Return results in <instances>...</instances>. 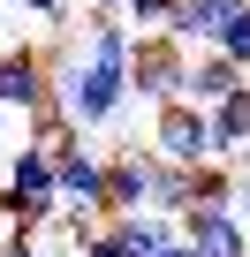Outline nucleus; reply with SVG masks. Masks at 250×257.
Listing matches in <instances>:
<instances>
[{
  "label": "nucleus",
  "mask_w": 250,
  "mask_h": 257,
  "mask_svg": "<svg viewBox=\"0 0 250 257\" xmlns=\"http://www.w3.org/2000/svg\"><path fill=\"white\" fill-rule=\"evenodd\" d=\"M182 234L205 249V257H250V219L235 204H190L182 212Z\"/></svg>",
  "instance_id": "5"
},
{
  "label": "nucleus",
  "mask_w": 250,
  "mask_h": 257,
  "mask_svg": "<svg viewBox=\"0 0 250 257\" xmlns=\"http://www.w3.org/2000/svg\"><path fill=\"white\" fill-rule=\"evenodd\" d=\"M76 249H84V257H144V249H137L129 234H121V227H114V219H91Z\"/></svg>",
  "instance_id": "12"
},
{
  "label": "nucleus",
  "mask_w": 250,
  "mask_h": 257,
  "mask_svg": "<svg viewBox=\"0 0 250 257\" xmlns=\"http://www.w3.org/2000/svg\"><path fill=\"white\" fill-rule=\"evenodd\" d=\"M227 8H235V0H175L159 31H167L175 46H190V53H197V46H212V38H220V23H227Z\"/></svg>",
  "instance_id": "7"
},
{
  "label": "nucleus",
  "mask_w": 250,
  "mask_h": 257,
  "mask_svg": "<svg viewBox=\"0 0 250 257\" xmlns=\"http://www.w3.org/2000/svg\"><path fill=\"white\" fill-rule=\"evenodd\" d=\"M190 83V46H175L167 31H137V53H129V98L152 113L167 98H182Z\"/></svg>",
  "instance_id": "1"
},
{
  "label": "nucleus",
  "mask_w": 250,
  "mask_h": 257,
  "mask_svg": "<svg viewBox=\"0 0 250 257\" xmlns=\"http://www.w3.org/2000/svg\"><path fill=\"white\" fill-rule=\"evenodd\" d=\"M235 167H242V174H250V152H242V159H235Z\"/></svg>",
  "instance_id": "18"
},
{
  "label": "nucleus",
  "mask_w": 250,
  "mask_h": 257,
  "mask_svg": "<svg viewBox=\"0 0 250 257\" xmlns=\"http://www.w3.org/2000/svg\"><path fill=\"white\" fill-rule=\"evenodd\" d=\"M8 8H23V0H0V16H8Z\"/></svg>",
  "instance_id": "17"
},
{
  "label": "nucleus",
  "mask_w": 250,
  "mask_h": 257,
  "mask_svg": "<svg viewBox=\"0 0 250 257\" xmlns=\"http://www.w3.org/2000/svg\"><path fill=\"white\" fill-rule=\"evenodd\" d=\"M0 257H38V234L31 227H8V234H0Z\"/></svg>",
  "instance_id": "14"
},
{
  "label": "nucleus",
  "mask_w": 250,
  "mask_h": 257,
  "mask_svg": "<svg viewBox=\"0 0 250 257\" xmlns=\"http://www.w3.org/2000/svg\"><path fill=\"white\" fill-rule=\"evenodd\" d=\"M84 8H121V0H84Z\"/></svg>",
  "instance_id": "16"
},
{
  "label": "nucleus",
  "mask_w": 250,
  "mask_h": 257,
  "mask_svg": "<svg viewBox=\"0 0 250 257\" xmlns=\"http://www.w3.org/2000/svg\"><path fill=\"white\" fill-rule=\"evenodd\" d=\"M23 8H31L38 23H68V0H23Z\"/></svg>",
  "instance_id": "15"
},
{
  "label": "nucleus",
  "mask_w": 250,
  "mask_h": 257,
  "mask_svg": "<svg viewBox=\"0 0 250 257\" xmlns=\"http://www.w3.org/2000/svg\"><path fill=\"white\" fill-rule=\"evenodd\" d=\"M53 197H61L68 219H106V159L84 137L53 152Z\"/></svg>",
  "instance_id": "2"
},
{
  "label": "nucleus",
  "mask_w": 250,
  "mask_h": 257,
  "mask_svg": "<svg viewBox=\"0 0 250 257\" xmlns=\"http://www.w3.org/2000/svg\"><path fill=\"white\" fill-rule=\"evenodd\" d=\"M152 152H159V159H182V167L212 159V106H197V98L152 106Z\"/></svg>",
  "instance_id": "3"
},
{
  "label": "nucleus",
  "mask_w": 250,
  "mask_h": 257,
  "mask_svg": "<svg viewBox=\"0 0 250 257\" xmlns=\"http://www.w3.org/2000/svg\"><path fill=\"white\" fill-rule=\"evenodd\" d=\"M242 76H250V0H235V8H227V23H220V38H212Z\"/></svg>",
  "instance_id": "11"
},
{
  "label": "nucleus",
  "mask_w": 250,
  "mask_h": 257,
  "mask_svg": "<svg viewBox=\"0 0 250 257\" xmlns=\"http://www.w3.org/2000/svg\"><path fill=\"white\" fill-rule=\"evenodd\" d=\"M46 98H53V61H46L38 46H0V106L23 121V113H38Z\"/></svg>",
  "instance_id": "4"
},
{
  "label": "nucleus",
  "mask_w": 250,
  "mask_h": 257,
  "mask_svg": "<svg viewBox=\"0 0 250 257\" xmlns=\"http://www.w3.org/2000/svg\"><path fill=\"white\" fill-rule=\"evenodd\" d=\"M144 204H152V212H175V219H182V204H190V167H182V159H159V152H152V197H144Z\"/></svg>",
  "instance_id": "10"
},
{
  "label": "nucleus",
  "mask_w": 250,
  "mask_h": 257,
  "mask_svg": "<svg viewBox=\"0 0 250 257\" xmlns=\"http://www.w3.org/2000/svg\"><path fill=\"white\" fill-rule=\"evenodd\" d=\"M242 152H250V76L227 98H212V159H242Z\"/></svg>",
  "instance_id": "8"
},
{
  "label": "nucleus",
  "mask_w": 250,
  "mask_h": 257,
  "mask_svg": "<svg viewBox=\"0 0 250 257\" xmlns=\"http://www.w3.org/2000/svg\"><path fill=\"white\" fill-rule=\"evenodd\" d=\"M167 8H175V0H121L129 31H159V23H167Z\"/></svg>",
  "instance_id": "13"
},
{
  "label": "nucleus",
  "mask_w": 250,
  "mask_h": 257,
  "mask_svg": "<svg viewBox=\"0 0 250 257\" xmlns=\"http://www.w3.org/2000/svg\"><path fill=\"white\" fill-rule=\"evenodd\" d=\"M235 83H242V68H235V61H227L220 46H197V53H190V83H182V98L212 106V98H227Z\"/></svg>",
  "instance_id": "9"
},
{
  "label": "nucleus",
  "mask_w": 250,
  "mask_h": 257,
  "mask_svg": "<svg viewBox=\"0 0 250 257\" xmlns=\"http://www.w3.org/2000/svg\"><path fill=\"white\" fill-rule=\"evenodd\" d=\"M144 197H152V144L106 152V212H137Z\"/></svg>",
  "instance_id": "6"
}]
</instances>
